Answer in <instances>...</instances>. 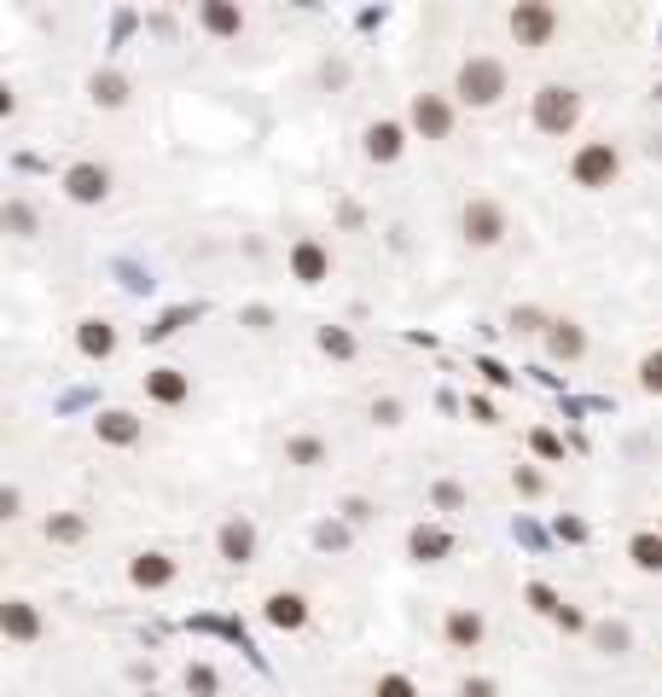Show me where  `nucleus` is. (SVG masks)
<instances>
[{
    "mask_svg": "<svg viewBox=\"0 0 662 697\" xmlns=\"http://www.w3.org/2000/svg\"><path fill=\"white\" fill-rule=\"evenodd\" d=\"M453 93H459L465 105H494L500 93H506V65L500 58H465L459 65V76H453Z\"/></svg>",
    "mask_w": 662,
    "mask_h": 697,
    "instance_id": "1",
    "label": "nucleus"
},
{
    "mask_svg": "<svg viewBox=\"0 0 662 697\" xmlns=\"http://www.w3.org/2000/svg\"><path fill=\"white\" fill-rule=\"evenodd\" d=\"M575 122H581V93H575L570 82H546V88L535 93V128L541 134H570Z\"/></svg>",
    "mask_w": 662,
    "mask_h": 697,
    "instance_id": "2",
    "label": "nucleus"
},
{
    "mask_svg": "<svg viewBox=\"0 0 662 697\" xmlns=\"http://www.w3.org/2000/svg\"><path fill=\"white\" fill-rule=\"evenodd\" d=\"M616 175H622V152H616V140H587L581 152H575V163H570V180H575V187H587V192L610 187Z\"/></svg>",
    "mask_w": 662,
    "mask_h": 697,
    "instance_id": "3",
    "label": "nucleus"
},
{
    "mask_svg": "<svg viewBox=\"0 0 662 697\" xmlns=\"http://www.w3.org/2000/svg\"><path fill=\"white\" fill-rule=\"evenodd\" d=\"M506 23H511V35H518V47H546L552 35H558V12H552L546 0H518Z\"/></svg>",
    "mask_w": 662,
    "mask_h": 697,
    "instance_id": "4",
    "label": "nucleus"
},
{
    "mask_svg": "<svg viewBox=\"0 0 662 697\" xmlns=\"http://www.w3.org/2000/svg\"><path fill=\"white\" fill-rule=\"evenodd\" d=\"M459 227H465V239H471V244H483V250H488V244L506 239V210H500L494 198H471V204H465V215H459Z\"/></svg>",
    "mask_w": 662,
    "mask_h": 697,
    "instance_id": "5",
    "label": "nucleus"
},
{
    "mask_svg": "<svg viewBox=\"0 0 662 697\" xmlns=\"http://www.w3.org/2000/svg\"><path fill=\"white\" fill-rule=\"evenodd\" d=\"M407 117H413V128H419L424 140H448V134H453V105L441 100V93H419Z\"/></svg>",
    "mask_w": 662,
    "mask_h": 697,
    "instance_id": "6",
    "label": "nucleus"
},
{
    "mask_svg": "<svg viewBox=\"0 0 662 697\" xmlns=\"http://www.w3.org/2000/svg\"><path fill=\"white\" fill-rule=\"evenodd\" d=\"M65 192L76 204H100L105 192H110V169L105 163H76V169H65Z\"/></svg>",
    "mask_w": 662,
    "mask_h": 697,
    "instance_id": "7",
    "label": "nucleus"
},
{
    "mask_svg": "<svg viewBox=\"0 0 662 697\" xmlns=\"http://www.w3.org/2000/svg\"><path fill=\"white\" fill-rule=\"evenodd\" d=\"M215 546H221L227 564H250V558H256V523L250 518H227L221 535H215Z\"/></svg>",
    "mask_w": 662,
    "mask_h": 697,
    "instance_id": "8",
    "label": "nucleus"
},
{
    "mask_svg": "<svg viewBox=\"0 0 662 697\" xmlns=\"http://www.w3.org/2000/svg\"><path fill=\"white\" fill-rule=\"evenodd\" d=\"M128 581L145 587V593H157V587L175 581V558H169V553H140V558L128 564Z\"/></svg>",
    "mask_w": 662,
    "mask_h": 697,
    "instance_id": "9",
    "label": "nucleus"
},
{
    "mask_svg": "<svg viewBox=\"0 0 662 697\" xmlns=\"http://www.w3.org/2000/svg\"><path fill=\"white\" fill-rule=\"evenodd\" d=\"M145 396L163 401V407H175V401L192 396V378L180 372V366H157V372H145Z\"/></svg>",
    "mask_w": 662,
    "mask_h": 697,
    "instance_id": "10",
    "label": "nucleus"
},
{
    "mask_svg": "<svg viewBox=\"0 0 662 697\" xmlns=\"http://www.w3.org/2000/svg\"><path fill=\"white\" fill-rule=\"evenodd\" d=\"M267 622H274L279 633H297L302 622H309V598L302 593H267Z\"/></svg>",
    "mask_w": 662,
    "mask_h": 697,
    "instance_id": "11",
    "label": "nucleus"
},
{
    "mask_svg": "<svg viewBox=\"0 0 662 697\" xmlns=\"http://www.w3.org/2000/svg\"><path fill=\"white\" fill-rule=\"evenodd\" d=\"M291 274L302 279V285H320V279L331 274V256H326V244H314V239H302L297 250H291Z\"/></svg>",
    "mask_w": 662,
    "mask_h": 697,
    "instance_id": "12",
    "label": "nucleus"
},
{
    "mask_svg": "<svg viewBox=\"0 0 662 697\" xmlns=\"http://www.w3.org/2000/svg\"><path fill=\"white\" fill-rule=\"evenodd\" d=\"M401 145H407L401 122H372V128H366V157H372V163H396Z\"/></svg>",
    "mask_w": 662,
    "mask_h": 697,
    "instance_id": "13",
    "label": "nucleus"
},
{
    "mask_svg": "<svg viewBox=\"0 0 662 697\" xmlns=\"http://www.w3.org/2000/svg\"><path fill=\"white\" fill-rule=\"evenodd\" d=\"M93 431H100V442H110V448H128V442H140V419H134V413H122V407L100 413V419H93Z\"/></svg>",
    "mask_w": 662,
    "mask_h": 697,
    "instance_id": "14",
    "label": "nucleus"
},
{
    "mask_svg": "<svg viewBox=\"0 0 662 697\" xmlns=\"http://www.w3.org/2000/svg\"><path fill=\"white\" fill-rule=\"evenodd\" d=\"M546 349H552V361H581V349H587V332L575 320H552V332H546Z\"/></svg>",
    "mask_w": 662,
    "mask_h": 697,
    "instance_id": "15",
    "label": "nucleus"
},
{
    "mask_svg": "<svg viewBox=\"0 0 662 697\" xmlns=\"http://www.w3.org/2000/svg\"><path fill=\"white\" fill-rule=\"evenodd\" d=\"M448 645L453 651H476V645H483V616H476V610H453L448 616Z\"/></svg>",
    "mask_w": 662,
    "mask_h": 697,
    "instance_id": "16",
    "label": "nucleus"
},
{
    "mask_svg": "<svg viewBox=\"0 0 662 697\" xmlns=\"http://www.w3.org/2000/svg\"><path fill=\"white\" fill-rule=\"evenodd\" d=\"M35 633H41V616H35V605H23V598H6V640L30 645Z\"/></svg>",
    "mask_w": 662,
    "mask_h": 697,
    "instance_id": "17",
    "label": "nucleus"
},
{
    "mask_svg": "<svg viewBox=\"0 0 662 697\" xmlns=\"http://www.w3.org/2000/svg\"><path fill=\"white\" fill-rule=\"evenodd\" d=\"M76 344H82L88 361H105V354L117 349V332H110L105 320H82V326H76Z\"/></svg>",
    "mask_w": 662,
    "mask_h": 697,
    "instance_id": "18",
    "label": "nucleus"
},
{
    "mask_svg": "<svg viewBox=\"0 0 662 697\" xmlns=\"http://www.w3.org/2000/svg\"><path fill=\"white\" fill-rule=\"evenodd\" d=\"M204 30H215V35H239L244 30V12L239 6H227V0H204Z\"/></svg>",
    "mask_w": 662,
    "mask_h": 697,
    "instance_id": "19",
    "label": "nucleus"
},
{
    "mask_svg": "<svg viewBox=\"0 0 662 697\" xmlns=\"http://www.w3.org/2000/svg\"><path fill=\"white\" fill-rule=\"evenodd\" d=\"M413 558H424V564H436V558H448L453 553V535L448 529H413Z\"/></svg>",
    "mask_w": 662,
    "mask_h": 697,
    "instance_id": "20",
    "label": "nucleus"
},
{
    "mask_svg": "<svg viewBox=\"0 0 662 697\" xmlns=\"http://www.w3.org/2000/svg\"><path fill=\"white\" fill-rule=\"evenodd\" d=\"M88 88H93V105H105V111H117V105L128 100V82H122V76H110V70H105V76H93Z\"/></svg>",
    "mask_w": 662,
    "mask_h": 697,
    "instance_id": "21",
    "label": "nucleus"
},
{
    "mask_svg": "<svg viewBox=\"0 0 662 697\" xmlns=\"http://www.w3.org/2000/svg\"><path fill=\"white\" fill-rule=\"evenodd\" d=\"M633 564L640 570H651V576H662V535H633Z\"/></svg>",
    "mask_w": 662,
    "mask_h": 697,
    "instance_id": "22",
    "label": "nucleus"
},
{
    "mask_svg": "<svg viewBox=\"0 0 662 697\" xmlns=\"http://www.w3.org/2000/svg\"><path fill=\"white\" fill-rule=\"evenodd\" d=\"M82 535H88V523L76 518V511H58V518H47V541H82Z\"/></svg>",
    "mask_w": 662,
    "mask_h": 697,
    "instance_id": "23",
    "label": "nucleus"
},
{
    "mask_svg": "<svg viewBox=\"0 0 662 697\" xmlns=\"http://www.w3.org/2000/svg\"><path fill=\"white\" fill-rule=\"evenodd\" d=\"M285 459L291 465H320L326 459V442H320V436H297V442H285Z\"/></svg>",
    "mask_w": 662,
    "mask_h": 697,
    "instance_id": "24",
    "label": "nucleus"
},
{
    "mask_svg": "<svg viewBox=\"0 0 662 697\" xmlns=\"http://www.w3.org/2000/svg\"><path fill=\"white\" fill-rule=\"evenodd\" d=\"M640 389H645V396H662V349H651L640 361Z\"/></svg>",
    "mask_w": 662,
    "mask_h": 697,
    "instance_id": "25",
    "label": "nucleus"
},
{
    "mask_svg": "<svg viewBox=\"0 0 662 697\" xmlns=\"http://www.w3.org/2000/svg\"><path fill=\"white\" fill-rule=\"evenodd\" d=\"M320 349L337 354V361H349V354H354V337L343 332V326H326V332H320Z\"/></svg>",
    "mask_w": 662,
    "mask_h": 697,
    "instance_id": "26",
    "label": "nucleus"
},
{
    "mask_svg": "<svg viewBox=\"0 0 662 697\" xmlns=\"http://www.w3.org/2000/svg\"><path fill=\"white\" fill-rule=\"evenodd\" d=\"M187 692H192V697H215V675H210L204 663H192V668H187Z\"/></svg>",
    "mask_w": 662,
    "mask_h": 697,
    "instance_id": "27",
    "label": "nucleus"
},
{
    "mask_svg": "<svg viewBox=\"0 0 662 697\" xmlns=\"http://www.w3.org/2000/svg\"><path fill=\"white\" fill-rule=\"evenodd\" d=\"M372 697H419V686H413L407 675H384V680H378V692H372Z\"/></svg>",
    "mask_w": 662,
    "mask_h": 697,
    "instance_id": "28",
    "label": "nucleus"
},
{
    "mask_svg": "<svg viewBox=\"0 0 662 697\" xmlns=\"http://www.w3.org/2000/svg\"><path fill=\"white\" fill-rule=\"evenodd\" d=\"M6 227L18 232V239H30V232H35V215H30V204H6Z\"/></svg>",
    "mask_w": 662,
    "mask_h": 697,
    "instance_id": "29",
    "label": "nucleus"
},
{
    "mask_svg": "<svg viewBox=\"0 0 662 697\" xmlns=\"http://www.w3.org/2000/svg\"><path fill=\"white\" fill-rule=\"evenodd\" d=\"M436 506H448V511L465 506V488H459V483H436Z\"/></svg>",
    "mask_w": 662,
    "mask_h": 697,
    "instance_id": "30",
    "label": "nucleus"
},
{
    "mask_svg": "<svg viewBox=\"0 0 662 697\" xmlns=\"http://www.w3.org/2000/svg\"><path fill=\"white\" fill-rule=\"evenodd\" d=\"M535 454H541V459H558V454H563V442H558L552 431H535Z\"/></svg>",
    "mask_w": 662,
    "mask_h": 697,
    "instance_id": "31",
    "label": "nucleus"
},
{
    "mask_svg": "<svg viewBox=\"0 0 662 697\" xmlns=\"http://www.w3.org/2000/svg\"><path fill=\"white\" fill-rule=\"evenodd\" d=\"M511 326H523V332H541V309H518V314H511Z\"/></svg>",
    "mask_w": 662,
    "mask_h": 697,
    "instance_id": "32",
    "label": "nucleus"
},
{
    "mask_svg": "<svg viewBox=\"0 0 662 697\" xmlns=\"http://www.w3.org/2000/svg\"><path fill=\"white\" fill-rule=\"evenodd\" d=\"M372 419H378V424H401V401H378Z\"/></svg>",
    "mask_w": 662,
    "mask_h": 697,
    "instance_id": "33",
    "label": "nucleus"
},
{
    "mask_svg": "<svg viewBox=\"0 0 662 697\" xmlns=\"http://www.w3.org/2000/svg\"><path fill=\"white\" fill-rule=\"evenodd\" d=\"M529 598H535V610H546V616H558V610H563V605H558V598H552V593H546V587H529Z\"/></svg>",
    "mask_w": 662,
    "mask_h": 697,
    "instance_id": "34",
    "label": "nucleus"
},
{
    "mask_svg": "<svg viewBox=\"0 0 662 697\" xmlns=\"http://www.w3.org/2000/svg\"><path fill=\"white\" fill-rule=\"evenodd\" d=\"M459 697H494V680H459Z\"/></svg>",
    "mask_w": 662,
    "mask_h": 697,
    "instance_id": "35",
    "label": "nucleus"
},
{
    "mask_svg": "<svg viewBox=\"0 0 662 697\" xmlns=\"http://www.w3.org/2000/svg\"><path fill=\"white\" fill-rule=\"evenodd\" d=\"M558 628H563V633H581V628H587V622H581V610H570V605H563V610H558Z\"/></svg>",
    "mask_w": 662,
    "mask_h": 697,
    "instance_id": "36",
    "label": "nucleus"
},
{
    "mask_svg": "<svg viewBox=\"0 0 662 697\" xmlns=\"http://www.w3.org/2000/svg\"><path fill=\"white\" fill-rule=\"evenodd\" d=\"M598 645H605V651H622V645H628V628H605V633H598Z\"/></svg>",
    "mask_w": 662,
    "mask_h": 697,
    "instance_id": "37",
    "label": "nucleus"
},
{
    "mask_svg": "<svg viewBox=\"0 0 662 697\" xmlns=\"http://www.w3.org/2000/svg\"><path fill=\"white\" fill-rule=\"evenodd\" d=\"M145 697H152V692H145Z\"/></svg>",
    "mask_w": 662,
    "mask_h": 697,
    "instance_id": "38",
    "label": "nucleus"
}]
</instances>
